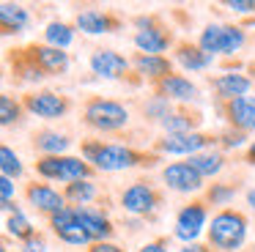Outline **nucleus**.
I'll list each match as a JSON object with an SVG mask.
<instances>
[{
    "instance_id": "3",
    "label": "nucleus",
    "mask_w": 255,
    "mask_h": 252,
    "mask_svg": "<svg viewBox=\"0 0 255 252\" xmlns=\"http://www.w3.org/2000/svg\"><path fill=\"white\" fill-rule=\"evenodd\" d=\"M83 126L96 134H121L129 126V107L118 99L88 96L83 104Z\"/></svg>"
},
{
    "instance_id": "29",
    "label": "nucleus",
    "mask_w": 255,
    "mask_h": 252,
    "mask_svg": "<svg viewBox=\"0 0 255 252\" xmlns=\"http://www.w3.org/2000/svg\"><path fill=\"white\" fill-rule=\"evenodd\" d=\"M61 192L69 206H88L99 197V186L94 181H74V184H66Z\"/></svg>"
},
{
    "instance_id": "2",
    "label": "nucleus",
    "mask_w": 255,
    "mask_h": 252,
    "mask_svg": "<svg viewBox=\"0 0 255 252\" xmlns=\"http://www.w3.org/2000/svg\"><path fill=\"white\" fill-rule=\"evenodd\" d=\"M250 230V219L239 208H222L211 217L206 228V244L214 252H236L244 247Z\"/></svg>"
},
{
    "instance_id": "23",
    "label": "nucleus",
    "mask_w": 255,
    "mask_h": 252,
    "mask_svg": "<svg viewBox=\"0 0 255 252\" xmlns=\"http://www.w3.org/2000/svg\"><path fill=\"white\" fill-rule=\"evenodd\" d=\"M6 63H8V71H11V82H14V85H36V82L47 80V77L36 69L33 60L28 58L25 47L8 49V52H6Z\"/></svg>"
},
{
    "instance_id": "12",
    "label": "nucleus",
    "mask_w": 255,
    "mask_h": 252,
    "mask_svg": "<svg viewBox=\"0 0 255 252\" xmlns=\"http://www.w3.org/2000/svg\"><path fill=\"white\" fill-rule=\"evenodd\" d=\"M159 175H162V184L170 192H178V195H198V192L206 189V178L187 159L184 162H170L167 167H162Z\"/></svg>"
},
{
    "instance_id": "4",
    "label": "nucleus",
    "mask_w": 255,
    "mask_h": 252,
    "mask_svg": "<svg viewBox=\"0 0 255 252\" xmlns=\"http://www.w3.org/2000/svg\"><path fill=\"white\" fill-rule=\"evenodd\" d=\"M132 25L137 27L132 36L137 52H145V55H162L167 49H176V33L173 27L165 22L162 14H137L132 16Z\"/></svg>"
},
{
    "instance_id": "30",
    "label": "nucleus",
    "mask_w": 255,
    "mask_h": 252,
    "mask_svg": "<svg viewBox=\"0 0 255 252\" xmlns=\"http://www.w3.org/2000/svg\"><path fill=\"white\" fill-rule=\"evenodd\" d=\"M36 233H39V230H36L33 222L25 217L22 208L6 217V236H8V239H14V241H19V244H25V241H30Z\"/></svg>"
},
{
    "instance_id": "20",
    "label": "nucleus",
    "mask_w": 255,
    "mask_h": 252,
    "mask_svg": "<svg viewBox=\"0 0 255 252\" xmlns=\"http://www.w3.org/2000/svg\"><path fill=\"white\" fill-rule=\"evenodd\" d=\"M74 145L72 134L66 131H58L52 126H41L30 134V148H33L39 156H63L69 148Z\"/></svg>"
},
{
    "instance_id": "34",
    "label": "nucleus",
    "mask_w": 255,
    "mask_h": 252,
    "mask_svg": "<svg viewBox=\"0 0 255 252\" xmlns=\"http://www.w3.org/2000/svg\"><path fill=\"white\" fill-rule=\"evenodd\" d=\"M0 173L6 175V178H11V181H17V178L25 175V164H22V159L14 153L11 145L0 148Z\"/></svg>"
},
{
    "instance_id": "25",
    "label": "nucleus",
    "mask_w": 255,
    "mask_h": 252,
    "mask_svg": "<svg viewBox=\"0 0 255 252\" xmlns=\"http://www.w3.org/2000/svg\"><path fill=\"white\" fill-rule=\"evenodd\" d=\"M30 25V14L19 3H0V33L3 36H19Z\"/></svg>"
},
{
    "instance_id": "16",
    "label": "nucleus",
    "mask_w": 255,
    "mask_h": 252,
    "mask_svg": "<svg viewBox=\"0 0 255 252\" xmlns=\"http://www.w3.org/2000/svg\"><path fill=\"white\" fill-rule=\"evenodd\" d=\"M151 93L167 99V102H173V104L178 102V104H189V107H195V104L200 102V88L195 85L189 77L178 74V71H173V74L165 77L162 82L151 85Z\"/></svg>"
},
{
    "instance_id": "18",
    "label": "nucleus",
    "mask_w": 255,
    "mask_h": 252,
    "mask_svg": "<svg viewBox=\"0 0 255 252\" xmlns=\"http://www.w3.org/2000/svg\"><path fill=\"white\" fill-rule=\"evenodd\" d=\"M80 211V230L91 239V244H99V241H113L116 236V222L107 217L105 208L96 206H77Z\"/></svg>"
},
{
    "instance_id": "44",
    "label": "nucleus",
    "mask_w": 255,
    "mask_h": 252,
    "mask_svg": "<svg viewBox=\"0 0 255 252\" xmlns=\"http://www.w3.org/2000/svg\"><path fill=\"white\" fill-rule=\"evenodd\" d=\"M247 206L255 211V186H253V189H247Z\"/></svg>"
},
{
    "instance_id": "36",
    "label": "nucleus",
    "mask_w": 255,
    "mask_h": 252,
    "mask_svg": "<svg viewBox=\"0 0 255 252\" xmlns=\"http://www.w3.org/2000/svg\"><path fill=\"white\" fill-rule=\"evenodd\" d=\"M55 239L61 241V244H66V247H85V250L91 247V239L80 228L77 230H63V233H55Z\"/></svg>"
},
{
    "instance_id": "28",
    "label": "nucleus",
    "mask_w": 255,
    "mask_h": 252,
    "mask_svg": "<svg viewBox=\"0 0 255 252\" xmlns=\"http://www.w3.org/2000/svg\"><path fill=\"white\" fill-rule=\"evenodd\" d=\"M74 33H77L74 22L52 19V22H47V27H44V44L58 47V49H69V47H72V41H74Z\"/></svg>"
},
{
    "instance_id": "38",
    "label": "nucleus",
    "mask_w": 255,
    "mask_h": 252,
    "mask_svg": "<svg viewBox=\"0 0 255 252\" xmlns=\"http://www.w3.org/2000/svg\"><path fill=\"white\" fill-rule=\"evenodd\" d=\"M140 252H170V236H156L140 247Z\"/></svg>"
},
{
    "instance_id": "13",
    "label": "nucleus",
    "mask_w": 255,
    "mask_h": 252,
    "mask_svg": "<svg viewBox=\"0 0 255 252\" xmlns=\"http://www.w3.org/2000/svg\"><path fill=\"white\" fill-rule=\"evenodd\" d=\"M28 58L36 63V69L41 71L44 77H61L69 71L72 66V58H69L66 49H58V47H50L44 41H30V44H22Z\"/></svg>"
},
{
    "instance_id": "24",
    "label": "nucleus",
    "mask_w": 255,
    "mask_h": 252,
    "mask_svg": "<svg viewBox=\"0 0 255 252\" xmlns=\"http://www.w3.org/2000/svg\"><path fill=\"white\" fill-rule=\"evenodd\" d=\"M173 60L187 71H206V69H211V63H214V55H209L198 41L181 38V41L176 44V49H173Z\"/></svg>"
},
{
    "instance_id": "42",
    "label": "nucleus",
    "mask_w": 255,
    "mask_h": 252,
    "mask_svg": "<svg viewBox=\"0 0 255 252\" xmlns=\"http://www.w3.org/2000/svg\"><path fill=\"white\" fill-rule=\"evenodd\" d=\"M178 252H214V250L209 244H203V241H192V244H181Z\"/></svg>"
},
{
    "instance_id": "35",
    "label": "nucleus",
    "mask_w": 255,
    "mask_h": 252,
    "mask_svg": "<svg viewBox=\"0 0 255 252\" xmlns=\"http://www.w3.org/2000/svg\"><path fill=\"white\" fill-rule=\"evenodd\" d=\"M247 140H250V134L236 131V129H228V126L222 131H217V145H220V151H233V148H242Z\"/></svg>"
},
{
    "instance_id": "32",
    "label": "nucleus",
    "mask_w": 255,
    "mask_h": 252,
    "mask_svg": "<svg viewBox=\"0 0 255 252\" xmlns=\"http://www.w3.org/2000/svg\"><path fill=\"white\" fill-rule=\"evenodd\" d=\"M25 118V107H22V99H14L8 93L0 96V124L6 126H19Z\"/></svg>"
},
{
    "instance_id": "41",
    "label": "nucleus",
    "mask_w": 255,
    "mask_h": 252,
    "mask_svg": "<svg viewBox=\"0 0 255 252\" xmlns=\"http://www.w3.org/2000/svg\"><path fill=\"white\" fill-rule=\"evenodd\" d=\"M85 252H127L124 247L113 244V241H99V244H91Z\"/></svg>"
},
{
    "instance_id": "40",
    "label": "nucleus",
    "mask_w": 255,
    "mask_h": 252,
    "mask_svg": "<svg viewBox=\"0 0 255 252\" xmlns=\"http://www.w3.org/2000/svg\"><path fill=\"white\" fill-rule=\"evenodd\" d=\"M0 195H3V203L17 200V197H14V181H11V178H6V175L0 178Z\"/></svg>"
},
{
    "instance_id": "22",
    "label": "nucleus",
    "mask_w": 255,
    "mask_h": 252,
    "mask_svg": "<svg viewBox=\"0 0 255 252\" xmlns=\"http://www.w3.org/2000/svg\"><path fill=\"white\" fill-rule=\"evenodd\" d=\"M200 126H203V113L189 104H178L159 124V129L162 134H189V131H200Z\"/></svg>"
},
{
    "instance_id": "11",
    "label": "nucleus",
    "mask_w": 255,
    "mask_h": 252,
    "mask_svg": "<svg viewBox=\"0 0 255 252\" xmlns=\"http://www.w3.org/2000/svg\"><path fill=\"white\" fill-rule=\"evenodd\" d=\"M209 228V203L203 197H189L181 208L176 211V222H173V239L192 244L198 236Z\"/></svg>"
},
{
    "instance_id": "21",
    "label": "nucleus",
    "mask_w": 255,
    "mask_h": 252,
    "mask_svg": "<svg viewBox=\"0 0 255 252\" xmlns=\"http://www.w3.org/2000/svg\"><path fill=\"white\" fill-rule=\"evenodd\" d=\"M132 69L143 77V82L148 85H156L162 82L165 77L173 74V60L167 55H145V52H134L132 58Z\"/></svg>"
},
{
    "instance_id": "1",
    "label": "nucleus",
    "mask_w": 255,
    "mask_h": 252,
    "mask_svg": "<svg viewBox=\"0 0 255 252\" xmlns=\"http://www.w3.org/2000/svg\"><path fill=\"white\" fill-rule=\"evenodd\" d=\"M80 156L96 170V173H121L134 167H156L162 162L159 153L134 148L129 142H110L102 137H85L80 140Z\"/></svg>"
},
{
    "instance_id": "14",
    "label": "nucleus",
    "mask_w": 255,
    "mask_h": 252,
    "mask_svg": "<svg viewBox=\"0 0 255 252\" xmlns=\"http://www.w3.org/2000/svg\"><path fill=\"white\" fill-rule=\"evenodd\" d=\"M214 110L228 129L253 134L255 131V96H242L233 102H214Z\"/></svg>"
},
{
    "instance_id": "26",
    "label": "nucleus",
    "mask_w": 255,
    "mask_h": 252,
    "mask_svg": "<svg viewBox=\"0 0 255 252\" xmlns=\"http://www.w3.org/2000/svg\"><path fill=\"white\" fill-rule=\"evenodd\" d=\"M239 192H242V178H225V181H211V184H206V189L200 197H203L209 206H220V211H222V208H228V203H231Z\"/></svg>"
},
{
    "instance_id": "9",
    "label": "nucleus",
    "mask_w": 255,
    "mask_h": 252,
    "mask_svg": "<svg viewBox=\"0 0 255 252\" xmlns=\"http://www.w3.org/2000/svg\"><path fill=\"white\" fill-rule=\"evenodd\" d=\"M198 44L206 49L209 55H228L231 58L233 52L247 44V33H244L242 25H228V22H209V25L200 30Z\"/></svg>"
},
{
    "instance_id": "6",
    "label": "nucleus",
    "mask_w": 255,
    "mask_h": 252,
    "mask_svg": "<svg viewBox=\"0 0 255 252\" xmlns=\"http://www.w3.org/2000/svg\"><path fill=\"white\" fill-rule=\"evenodd\" d=\"M33 170L39 178L61 181L63 186L74 184V181H94L96 178V170L83 156H72V153H63V156H39L33 162Z\"/></svg>"
},
{
    "instance_id": "27",
    "label": "nucleus",
    "mask_w": 255,
    "mask_h": 252,
    "mask_svg": "<svg viewBox=\"0 0 255 252\" xmlns=\"http://www.w3.org/2000/svg\"><path fill=\"white\" fill-rule=\"evenodd\" d=\"M187 162L192 164V167L198 170L203 178H217V175L225 170L228 156H225V151H203V153H195V156H189Z\"/></svg>"
},
{
    "instance_id": "7",
    "label": "nucleus",
    "mask_w": 255,
    "mask_h": 252,
    "mask_svg": "<svg viewBox=\"0 0 255 252\" xmlns=\"http://www.w3.org/2000/svg\"><path fill=\"white\" fill-rule=\"evenodd\" d=\"M88 66H91V71H94L96 77H102V80L127 82L129 88L143 85V77L132 69V60L124 58L121 52H116V49H110V47L94 49L91 58H88Z\"/></svg>"
},
{
    "instance_id": "10",
    "label": "nucleus",
    "mask_w": 255,
    "mask_h": 252,
    "mask_svg": "<svg viewBox=\"0 0 255 252\" xmlns=\"http://www.w3.org/2000/svg\"><path fill=\"white\" fill-rule=\"evenodd\" d=\"M22 107L28 115H36L41 121H58L72 113L74 102L66 93L50 91V88H36V91H28L22 96Z\"/></svg>"
},
{
    "instance_id": "45",
    "label": "nucleus",
    "mask_w": 255,
    "mask_h": 252,
    "mask_svg": "<svg viewBox=\"0 0 255 252\" xmlns=\"http://www.w3.org/2000/svg\"><path fill=\"white\" fill-rule=\"evenodd\" d=\"M247 77L255 82V60H250V63H247Z\"/></svg>"
},
{
    "instance_id": "33",
    "label": "nucleus",
    "mask_w": 255,
    "mask_h": 252,
    "mask_svg": "<svg viewBox=\"0 0 255 252\" xmlns=\"http://www.w3.org/2000/svg\"><path fill=\"white\" fill-rule=\"evenodd\" d=\"M47 225H50L52 236H55V233H63V230H77V228H80V211H77V206L61 208L58 214H52V217L47 219Z\"/></svg>"
},
{
    "instance_id": "37",
    "label": "nucleus",
    "mask_w": 255,
    "mask_h": 252,
    "mask_svg": "<svg viewBox=\"0 0 255 252\" xmlns=\"http://www.w3.org/2000/svg\"><path fill=\"white\" fill-rule=\"evenodd\" d=\"M222 8L233 14H255V0H222Z\"/></svg>"
},
{
    "instance_id": "8",
    "label": "nucleus",
    "mask_w": 255,
    "mask_h": 252,
    "mask_svg": "<svg viewBox=\"0 0 255 252\" xmlns=\"http://www.w3.org/2000/svg\"><path fill=\"white\" fill-rule=\"evenodd\" d=\"M217 134L214 131H189V134H159L151 140V151L159 156H195L203 151H214Z\"/></svg>"
},
{
    "instance_id": "43",
    "label": "nucleus",
    "mask_w": 255,
    "mask_h": 252,
    "mask_svg": "<svg viewBox=\"0 0 255 252\" xmlns=\"http://www.w3.org/2000/svg\"><path fill=\"white\" fill-rule=\"evenodd\" d=\"M244 164H250V167H255V140L250 142L247 148H244V156H242Z\"/></svg>"
},
{
    "instance_id": "5",
    "label": "nucleus",
    "mask_w": 255,
    "mask_h": 252,
    "mask_svg": "<svg viewBox=\"0 0 255 252\" xmlns=\"http://www.w3.org/2000/svg\"><path fill=\"white\" fill-rule=\"evenodd\" d=\"M162 203H165V192L159 186H154L151 181H132L127 189H121L118 195V206L124 214L129 217L145 219V222H154L156 214H159Z\"/></svg>"
},
{
    "instance_id": "17",
    "label": "nucleus",
    "mask_w": 255,
    "mask_h": 252,
    "mask_svg": "<svg viewBox=\"0 0 255 252\" xmlns=\"http://www.w3.org/2000/svg\"><path fill=\"white\" fill-rule=\"evenodd\" d=\"M25 200H28V206L33 208L36 214H41V217H47V219L69 206L63 192H58L55 186L44 184V181H36V178L30 181V184H25Z\"/></svg>"
},
{
    "instance_id": "31",
    "label": "nucleus",
    "mask_w": 255,
    "mask_h": 252,
    "mask_svg": "<svg viewBox=\"0 0 255 252\" xmlns=\"http://www.w3.org/2000/svg\"><path fill=\"white\" fill-rule=\"evenodd\" d=\"M173 110H176V104L167 102V99H162V96H151V99H145V102L140 104V113H143L145 124H162Z\"/></svg>"
},
{
    "instance_id": "19",
    "label": "nucleus",
    "mask_w": 255,
    "mask_h": 252,
    "mask_svg": "<svg viewBox=\"0 0 255 252\" xmlns=\"http://www.w3.org/2000/svg\"><path fill=\"white\" fill-rule=\"evenodd\" d=\"M209 85L214 91V102H233V99H242L253 91L255 82L247 77V71H225V74L209 77Z\"/></svg>"
},
{
    "instance_id": "39",
    "label": "nucleus",
    "mask_w": 255,
    "mask_h": 252,
    "mask_svg": "<svg viewBox=\"0 0 255 252\" xmlns=\"http://www.w3.org/2000/svg\"><path fill=\"white\" fill-rule=\"evenodd\" d=\"M19 252H47V236L44 233H36L30 241L19 244Z\"/></svg>"
},
{
    "instance_id": "15",
    "label": "nucleus",
    "mask_w": 255,
    "mask_h": 252,
    "mask_svg": "<svg viewBox=\"0 0 255 252\" xmlns=\"http://www.w3.org/2000/svg\"><path fill=\"white\" fill-rule=\"evenodd\" d=\"M74 27L85 36H102V33L124 30V16L113 8H83L74 16Z\"/></svg>"
}]
</instances>
